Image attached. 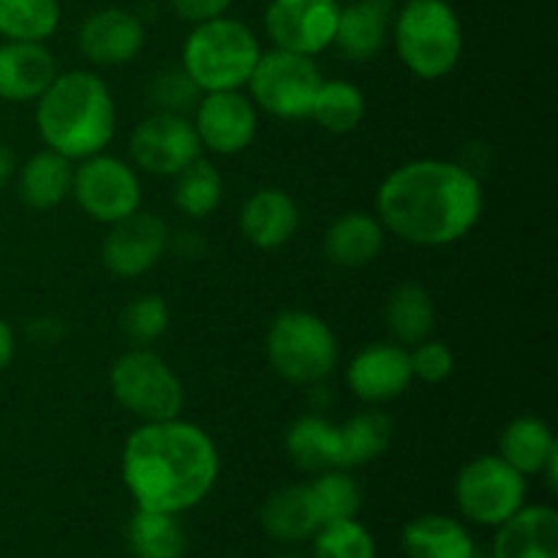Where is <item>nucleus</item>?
<instances>
[{"label":"nucleus","mask_w":558,"mask_h":558,"mask_svg":"<svg viewBox=\"0 0 558 558\" xmlns=\"http://www.w3.org/2000/svg\"><path fill=\"white\" fill-rule=\"evenodd\" d=\"M262 526L278 543H303L314 537L319 521H316L308 483L272 490L262 505Z\"/></svg>","instance_id":"b1692460"},{"label":"nucleus","mask_w":558,"mask_h":558,"mask_svg":"<svg viewBox=\"0 0 558 558\" xmlns=\"http://www.w3.org/2000/svg\"><path fill=\"white\" fill-rule=\"evenodd\" d=\"M403 550L409 558H474L472 534L450 515H420L403 529Z\"/></svg>","instance_id":"a878e982"},{"label":"nucleus","mask_w":558,"mask_h":558,"mask_svg":"<svg viewBox=\"0 0 558 558\" xmlns=\"http://www.w3.org/2000/svg\"><path fill=\"white\" fill-rule=\"evenodd\" d=\"M74 161L54 150H38L27 158L16 174L20 199L31 210H52L71 196Z\"/></svg>","instance_id":"5701e85b"},{"label":"nucleus","mask_w":558,"mask_h":558,"mask_svg":"<svg viewBox=\"0 0 558 558\" xmlns=\"http://www.w3.org/2000/svg\"><path fill=\"white\" fill-rule=\"evenodd\" d=\"M58 76V60L41 41L0 44V98L11 104L36 101Z\"/></svg>","instance_id":"6ab92c4d"},{"label":"nucleus","mask_w":558,"mask_h":558,"mask_svg":"<svg viewBox=\"0 0 558 558\" xmlns=\"http://www.w3.org/2000/svg\"><path fill=\"white\" fill-rule=\"evenodd\" d=\"M114 401L140 423H161L183 414L185 390L180 376L150 347H131L109 371Z\"/></svg>","instance_id":"0eeeda50"},{"label":"nucleus","mask_w":558,"mask_h":558,"mask_svg":"<svg viewBox=\"0 0 558 558\" xmlns=\"http://www.w3.org/2000/svg\"><path fill=\"white\" fill-rule=\"evenodd\" d=\"M169 305L161 294H140L120 314V332L131 347H150L169 330Z\"/></svg>","instance_id":"72a5a7b5"},{"label":"nucleus","mask_w":558,"mask_h":558,"mask_svg":"<svg viewBox=\"0 0 558 558\" xmlns=\"http://www.w3.org/2000/svg\"><path fill=\"white\" fill-rule=\"evenodd\" d=\"M392 47L403 69L420 80H445L463 54V25L447 0H407L396 9Z\"/></svg>","instance_id":"20e7f679"},{"label":"nucleus","mask_w":558,"mask_h":558,"mask_svg":"<svg viewBox=\"0 0 558 558\" xmlns=\"http://www.w3.org/2000/svg\"><path fill=\"white\" fill-rule=\"evenodd\" d=\"M474 558H480V556H474Z\"/></svg>","instance_id":"37998d69"},{"label":"nucleus","mask_w":558,"mask_h":558,"mask_svg":"<svg viewBox=\"0 0 558 558\" xmlns=\"http://www.w3.org/2000/svg\"><path fill=\"white\" fill-rule=\"evenodd\" d=\"M145 38V22L134 11L107 5L85 16L76 31V47L87 63L98 69H118L142 52Z\"/></svg>","instance_id":"2eb2a0df"},{"label":"nucleus","mask_w":558,"mask_h":558,"mask_svg":"<svg viewBox=\"0 0 558 558\" xmlns=\"http://www.w3.org/2000/svg\"><path fill=\"white\" fill-rule=\"evenodd\" d=\"M483 207L477 174L445 158L401 163L376 191V218L385 232L420 248H445L472 234Z\"/></svg>","instance_id":"f257e3e1"},{"label":"nucleus","mask_w":558,"mask_h":558,"mask_svg":"<svg viewBox=\"0 0 558 558\" xmlns=\"http://www.w3.org/2000/svg\"><path fill=\"white\" fill-rule=\"evenodd\" d=\"M223 199V178L216 169V163H210L207 158H196L189 167L180 169L174 174L172 185V202L185 218H202L213 216V213L221 207Z\"/></svg>","instance_id":"cd10ccee"},{"label":"nucleus","mask_w":558,"mask_h":558,"mask_svg":"<svg viewBox=\"0 0 558 558\" xmlns=\"http://www.w3.org/2000/svg\"><path fill=\"white\" fill-rule=\"evenodd\" d=\"M409 360H412V376L425 385H441L456 371V354L447 343L436 341V338L414 343L409 349Z\"/></svg>","instance_id":"e433bc0d"},{"label":"nucleus","mask_w":558,"mask_h":558,"mask_svg":"<svg viewBox=\"0 0 558 558\" xmlns=\"http://www.w3.org/2000/svg\"><path fill=\"white\" fill-rule=\"evenodd\" d=\"M311 118L330 134H349L365 118V93L349 80H325L311 107Z\"/></svg>","instance_id":"473e14b6"},{"label":"nucleus","mask_w":558,"mask_h":558,"mask_svg":"<svg viewBox=\"0 0 558 558\" xmlns=\"http://www.w3.org/2000/svg\"><path fill=\"white\" fill-rule=\"evenodd\" d=\"M281 558H300V556H281Z\"/></svg>","instance_id":"79ce46f5"},{"label":"nucleus","mask_w":558,"mask_h":558,"mask_svg":"<svg viewBox=\"0 0 558 558\" xmlns=\"http://www.w3.org/2000/svg\"><path fill=\"white\" fill-rule=\"evenodd\" d=\"M434 319V298H430V292L423 283H398L390 298H387L385 322L390 327L392 341L401 343V347L412 349L414 343L430 338Z\"/></svg>","instance_id":"bb28decb"},{"label":"nucleus","mask_w":558,"mask_h":558,"mask_svg":"<svg viewBox=\"0 0 558 558\" xmlns=\"http://www.w3.org/2000/svg\"><path fill=\"white\" fill-rule=\"evenodd\" d=\"M338 434L343 469L363 466L387 452L392 441V420L379 409H360L347 423L338 425Z\"/></svg>","instance_id":"c85d7f7f"},{"label":"nucleus","mask_w":558,"mask_h":558,"mask_svg":"<svg viewBox=\"0 0 558 558\" xmlns=\"http://www.w3.org/2000/svg\"><path fill=\"white\" fill-rule=\"evenodd\" d=\"M129 153L136 172L174 178L180 169L202 156V145L191 118L172 112H150L131 131Z\"/></svg>","instance_id":"9b49d317"},{"label":"nucleus","mask_w":558,"mask_h":558,"mask_svg":"<svg viewBox=\"0 0 558 558\" xmlns=\"http://www.w3.org/2000/svg\"><path fill=\"white\" fill-rule=\"evenodd\" d=\"M556 452L558 445L550 425L545 420L534 417V414H523V417H515L512 423L505 425L496 456L505 458L523 477H532V474H543L545 463Z\"/></svg>","instance_id":"393cba45"},{"label":"nucleus","mask_w":558,"mask_h":558,"mask_svg":"<svg viewBox=\"0 0 558 558\" xmlns=\"http://www.w3.org/2000/svg\"><path fill=\"white\" fill-rule=\"evenodd\" d=\"M336 3H338V5H343V3H352V0H336Z\"/></svg>","instance_id":"a19ab883"},{"label":"nucleus","mask_w":558,"mask_h":558,"mask_svg":"<svg viewBox=\"0 0 558 558\" xmlns=\"http://www.w3.org/2000/svg\"><path fill=\"white\" fill-rule=\"evenodd\" d=\"M16 352V336H14V327L9 325L5 319H0V374L11 365Z\"/></svg>","instance_id":"58836bf2"},{"label":"nucleus","mask_w":558,"mask_h":558,"mask_svg":"<svg viewBox=\"0 0 558 558\" xmlns=\"http://www.w3.org/2000/svg\"><path fill=\"white\" fill-rule=\"evenodd\" d=\"M172 245L169 223L147 210L131 213L123 221L112 223L101 243V262L112 276L140 278L150 272Z\"/></svg>","instance_id":"4468645a"},{"label":"nucleus","mask_w":558,"mask_h":558,"mask_svg":"<svg viewBox=\"0 0 558 558\" xmlns=\"http://www.w3.org/2000/svg\"><path fill=\"white\" fill-rule=\"evenodd\" d=\"M202 150L216 156H238L248 150L259 131V109L243 90L202 93L191 112Z\"/></svg>","instance_id":"ddd939ff"},{"label":"nucleus","mask_w":558,"mask_h":558,"mask_svg":"<svg viewBox=\"0 0 558 558\" xmlns=\"http://www.w3.org/2000/svg\"><path fill=\"white\" fill-rule=\"evenodd\" d=\"M336 0H270L265 33L276 49L316 58L332 47L338 27Z\"/></svg>","instance_id":"f8f14e48"},{"label":"nucleus","mask_w":558,"mask_h":558,"mask_svg":"<svg viewBox=\"0 0 558 558\" xmlns=\"http://www.w3.org/2000/svg\"><path fill=\"white\" fill-rule=\"evenodd\" d=\"M396 3L392 0H352L338 9L332 47L352 63H368L390 38Z\"/></svg>","instance_id":"f3484780"},{"label":"nucleus","mask_w":558,"mask_h":558,"mask_svg":"<svg viewBox=\"0 0 558 558\" xmlns=\"http://www.w3.org/2000/svg\"><path fill=\"white\" fill-rule=\"evenodd\" d=\"M262 58V44L245 22L232 16L199 22L183 41L180 65L202 93L243 90Z\"/></svg>","instance_id":"39448f33"},{"label":"nucleus","mask_w":558,"mask_h":558,"mask_svg":"<svg viewBox=\"0 0 558 558\" xmlns=\"http://www.w3.org/2000/svg\"><path fill=\"white\" fill-rule=\"evenodd\" d=\"M300 221L303 216L294 196L272 185L254 191L240 207V232L262 251H276L287 245L298 234Z\"/></svg>","instance_id":"a211bd4d"},{"label":"nucleus","mask_w":558,"mask_h":558,"mask_svg":"<svg viewBox=\"0 0 558 558\" xmlns=\"http://www.w3.org/2000/svg\"><path fill=\"white\" fill-rule=\"evenodd\" d=\"M36 129L47 150L69 161L104 153L118 131V107L96 71H58L36 98Z\"/></svg>","instance_id":"7ed1b4c3"},{"label":"nucleus","mask_w":558,"mask_h":558,"mask_svg":"<svg viewBox=\"0 0 558 558\" xmlns=\"http://www.w3.org/2000/svg\"><path fill=\"white\" fill-rule=\"evenodd\" d=\"M412 360L401 343H368L347 365L349 390L368 407L396 401L412 387Z\"/></svg>","instance_id":"dca6fc26"},{"label":"nucleus","mask_w":558,"mask_h":558,"mask_svg":"<svg viewBox=\"0 0 558 558\" xmlns=\"http://www.w3.org/2000/svg\"><path fill=\"white\" fill-rule=\"evenodd\" d=\"M71 196L96 223L112 227L142 207V180L134 163L109 153L82 158L74 167Z\"/></svg>","instance_id":"9d476101"},{"label":"nucleus","mask_w":558,"mask_h":558,"mask_svg":"<svg viewBox=\"0 0 558 558\" xmlns=\"http://www.w3.org/2000/svg\"><path fill=\"white\" fill-rule=\"evenodd\" d=\"M129 548L136 558H183L185 532L178 515L136 507L129 521Z\"/></svg>","instance_id":"c756f323"},{"label":"nucleus","mask_w":558,"mask_h":558,"mask_svg":"<svg viewBox=\"0 0 558 558\" xmlns=\"http://www.w3.org/2000/svg\"><path fill=\"white\" fill-rule=\"evenodd\" d=\"M120 466L136 507L180 515L216 488L221 456L205 428L174 417L131 430Z\"/></svg>","instance_id":"f03ea898"},{"label":"nucleus","mask_w":558,"mask_h":558,"mask_svg":"<svg viewBox=\"0 0 558 558\" xmlns=\"http://www.w3.org/2000/svg\"><path fill=\"white\" fill-rule=\"evenodd\" d=\"M458 510L477 526H501L526 505V477L501 456H477L456 477Z\"/></svg>","instance_id":"1a4fd4ad"},{"label":"nucleus","mask_w":558,"mask_h":558,"mask_svg":"<svg viewBox=\"0 0 558 558\" xmlns=\"http://www.w3.org/2000/svg\"><path fill=\"white\" fill-rule=\"evenodd\" d=\"M385 227L374 213L349 210L338 216L325 232V256L338 267H357L371 265L379 259L385 248Z\"/></svg>","instance_id":"412c9836"},{"label":"nucleus","mask_w":558,"mask_h":558,"mask_svg":"<svg viewBox=\"0 0 558 558\" xmlns=\"http://www.w3.org/2000/svg\"><path fill=\"white\" fill-rule=\"evenodd\" d=\"M311 501H314L319 526L338 521H352L363 507V490L349 469H327L308 483Z\"/></svg>","instance_id":"2f4dec72"},{"label":"nucleus","mask_w":558,"mask_h":558,"mask_svg":"<svg viewBox=\"0 0 558 558\" xmlns=\"http://www.w3.org/2000/svg\"><path fill=\"white\" fill-rule=\"evenodd\" d=\"M283 447L289 461L303 472L319 474L327 469H343L338 425L319 414H303L294 420L283 436Z\"/></svg>","instance_id":"4be33fe9"},{"label":"nucleus","mask_w":558,"mask_h":558,"mask_svg":"<svg viewBox=\"0 0 558 558\" xmlns=\"http://www.w3.org/2000/svg\"><path fill=\"white\" fill-rule=\"evenodd\" d=\"M202 98V90L196 87V82L180 69L161 71V74L153 76L150 82V101L156 107V112H172V114H185L191 118L196 101Z\"/></svg>","instance_id":"c9c22d12"},{"label":"nucleus","mask_w":558,"mask_h":558,"mask_svg":"<svg viewBox=\"0 0 558 558\" xmlns=\"http://www.w3.org/2000/svg\"><path fill=\"white\" fill-rule=\"evenodd\" d=\"M60 0H0V38L47 41L60 25Z\"/></svg>","instance_id":"7c9ffc66"},{"label":"nucleus","mask_w":558,"mask_h":558,"mask_svg":"<svg viewBox=\"0 0 558 558\" xmlns=\"http://www.w3.org/2000/svg\"><path fill=\"white\" fill-rule=\"evenodd\" d=\"M314 558H376V543L357 518L327 523L314 534Z\"/></svg>","instance_id":"f704fd0d"},{"label":"nucleus","mask_w":558,"mask_h":558,"mask_svg":"<svg viewBox=\"0 0 558 558\" xmlns=\"http://www.w3.org/2000/svg\"><path fill=\"white\" fill-rule=\"evenodd\" d=\"M234 0H169V9L174 11V16L189 25H199V22L216 20L223 16L232 9Z\"/></svg>","instance_id":"4c0bfd02"},{"label":"nucleus","mask_w":558,"mask_h":558,"mask_svg":"<svg viewBox=\"0 0 558 558\" xmlns=\"http://www.w3.org/2000/svg\"><path fill=\"white\" fill-rule=\"evenodd\" d=\"M325 82L314 58L276 49L262 52L248 80V98L256 109L278 120L311 118V107Z\"/></svg>","instance_id":"6e6552de"},{"label":"nucleus","mask_w":558,"mask_h":558,"mask_svg":"<svg viewBox=\"0 0 558 558\" xmlns=\"http://www.w3.org/2000/svg\"><path fill=\"white\" fill-rule=\"evenodd\" d=\"M267 363L272 374L298 387H316L338 368V338L322 316L303 308L281 311L267 327Z\"/></svg>","instance_id":"423d86ee"},{"label":"nucleus","mask_w":558,"mask_h":558,"mask_svg":"<svg viewBox=\"0 0 558 558\" xmlns=\"http://www.w3.org/2000/svg\"><path fill=\"white\" fill-rule=\"evenodd\" d=\"M494 558H558V512L554 507H526L496 526Z\"/></svg>","instance_id":"aec40b11"},{"label":"nucleus","mask_w":558,"mask_h":558,"mask_svg":"<svg viewBox=\"0 0 558 558\" xmlns=\"http://www.w3.org/2000/svg\"><path fill=\"white\" fill-rule=\"evenodd\" d=\"M11 174H14V156H11L9 147L0 142V191L5 189V183L11 180Z\"/></svg>","instance_id":"ea45409f"}]
</instances>
